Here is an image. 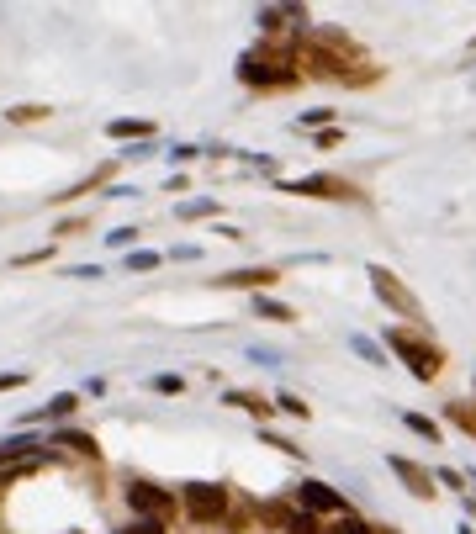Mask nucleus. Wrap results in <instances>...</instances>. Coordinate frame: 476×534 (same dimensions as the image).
<instances>
[{
	"instance_id": "f257e3e1",
	"label": "nucleus",
	"mask_w": 476,
	"mask_h": 534,
	"mask_svg": "<svg viewBox=\"0 0 476 534\" xmlns=\"http://www.w3.org/2000/svg\"><path fill=\"white\" fill-rule=\"evenodd\" d=\"M392 349L413 365V376H418V381H429V376L439 371V355H434V349H424V344L408 339V334H392Z\"/></svg>"
},
{
	"instance_id": "f03ea898",
	"label": "nucleus",
	"mask_w": 476,
	"mask_h": 534,
	"mask_svg": "<svg viewBox=\"0 0 476 534\" xmlns=\"http://www.w3.org/2000/svg\"><path fill=\"white\" fill-rule=\"evenodd\" d=\"M186 508L196 513V519H217V513L228 508V492H223V487L196 482V487H186Z\"/></svg>"
},
{
	"instance_id": "7ed1b4c3",
	"label": "nucleus",
	"mask_w": 476,
	"mask_h": 534,
	"mask_svg": "<svg viewBox=\"0 0 476 534\" xmlns=\"http://www.w3.org/2000/svg\"><path fill=\"white\" fill-rule=\"evenodd\" d=\"M297 503L313 508V513H339L344 497H339L334 487H323V482H302V487H297Z\"/></svg>"
},
{
	"instance_id": "20e7f679",
	"label": "nucleus",
	"mask_w": 476,
	"mask_h": 534,
	"mask_svg": "<svg viewBox=\"0 0 476 534\" xmlns=\"http://www.w3.org/2000/svg\"><path fill=\"white\" fill-rule=\"evenodd\" d=\"M371 281H376V297H381V302H392L397 312H408V318H413V312H418V302H413V297H408V291H402V286H397V275H387V270H381V265H376V270H371Z\"/></svg>"
},
{
	"instance_id": "39448f33",
	"label": "nucleus",
	"mask_w": 476,
	"mask_h": 534,
	"mask_svg": "<svg viewBox=\"0 0 476 534\" xmlns=\"http://www.w3.org/2000/svg\"><path fill=\"white\" fill-rule=\"evenodd\" d=\"M127 503H133L138 513H154V519H159V513L170 508V497H164L159 487H149V482H133V487H127Z\"/></svg>"
},
{
	"instance_id": "423d86ee",
	"label": "nucleus",
	"mask_w": 476,
	"mask_h": 534,
	"mask_svg": "<svg viewBox=\"0 0 476 534\" xmlns=\"http://www.w3.org/2000/svg\"><path fill=\"white\" fill-rule=\"evenodd\" d=\"M291 191H307V196H355L350 186H344V180H328V175H318V180H297V186H291Z\"/></svg>"
},
{
	"instance_id": "0eeeda50",
	"label": "nucleus",
	"mask_w": 476,
	"mask_h": 534,
	"mask_svg": "<svg viewBox=\"0 0 476 534\" xmlns=\"http://www.w3.org/2000/svg\"><path fill=\"white\" fill-rule=\"evenodd\" d=\"M392 471H397V476H402V482H408L413 492H424V497L434 492V482H429V476L418 471V466H408V460H392Z\"/></svg>"
},
{
	"instance_id": "6e6552de",
	"label": "nucleus",
	"mask_w": 476,
	"mask_h": 534,
	"mask_svg": "<svg viewBox=\"0 0 476 534\" xmlns=\"http://www.w3.org/2000/svg\"><path fill=\"white\" fill-rule=\"evenodd\" d=\"M265 281H276L270 270H233V275H223V286H265Z\"/></svg>"
},
{
	"instance_id": "1a4fd4ad",
	"label": "nucleus",
	"mask_w": 476,
	"mask_h": 534,
	"mask_svg": "<svg viewBox=\"0 0 476 534\" xmlns=\"http://www.w3.org/2000/svg\"><path fill=\"white\" fill-rule=\"evenodd\" d=\"M408 429H413V434H424V439H439V429H434L429 418H418V413H408Z\"/></svg>"
},
{
	"instance_id": "9d476101",
	"label": "nucleus",
	"mask_w": 476,
	"mask_h": 534,
	"mask_svg": "<svg viewBox=\"0 0 476 534\" xmlns=\"http://www.w3.org/2000/svg\"><path fill=\"white\" fill-rule=\"evenodd\" d=\"M133 133H149V122H112V138H133Z\"/></svg>"
},
{
	"instance_id": "9b49d317",
	"label": "nucleus",
	"mask_w": 476,
	"mask_h": 534,
	"mask_svg": "<svg viewBox=\"0 0 476 534\" xmlns=\"http://www.w3.org/2000/svg\"><path fill=\"white\" fill-rule=\"evenodd\" d=\"M328 534H371V529H365L360 519H339L334 529H328Z\"/></svg>"
},
{
	"instance_id": "f8f14e48",
	"label": "nucleus",
	"mask_w": 476,
	"mask_h": 534,
	"mask_svg": "<svg viewBox=\"0 0 476 534\" xmlns=\"http://www.w3.org/2000/svg\"><path fill=\"white\" fill-rule=\"evenodd\" d=\"M260 312H265V318H281V323L291 318V307H281V302H260Z\"/></svg>"
},
{
	"instance_id": "ddd939ff",
	"label": "nucleus",
	"mask_w": 476,
	"mask_h": 534,
	"mask_svg": "<svg viewBox=\"0 0 476 534\" xmlns=\"http://www.w3.org/2000/svg\"><path fill=\"white\" fill-rule=\"evenodd\" d=\"M127 534H164V524H159V519H143V524H133Z\"/></svg>"
},
{
	"instance_id": "4468645a",
	"label": "nucleus",
	"mask_w": 476,
	"mask_h": 534,
	"mask_svg": "<svg viewBox=\"0 0 476 534\" xmlns=\"http://www.w3.org/2000/svg\"><path fill=\"white\" fill-rule=\"evenodd\" d=\"M0 386H22V376H0Z\"/></svg>"
}]
</instances>
